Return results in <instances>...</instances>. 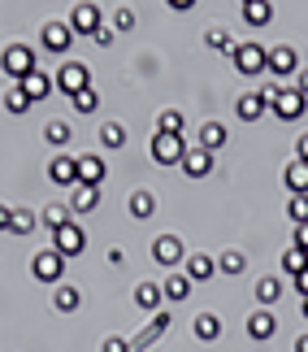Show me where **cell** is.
<instances>
[{
    "label": "cell",
    "instance_id": "cell-1",
    "mask_svg": "<svg viewBox=\"0 0 308 352\" xmlns=\"http://www.w3.org/2000/svg\"><path fill=\"white\" fill-rule=\"evenodd\" d=\"M230 61H235V70H239V74L257 78V74L270 70V48H265V44H252V39H248V44H235Z\"/></svg>",
    "mask_w": 308,
    "mask_h": 352
},
{
    "label": "cell",
    "instance_id": "cell-2",
    "mask_svg": "<svg viewBox=\"0 0 308 352\" xmlns=\"http://www.w3.org/2000/svg\"><path fill=\"white\" fill-rule=\"evenodd\" d=\"M182 157H187L182 135H165V131L152 135V161L156 166H182Z\"/></svg>",
    "mask_w": 308,
    "mask_h": 352
},
{
    "label": "cell",
    "instance_id": "cell-3",
    "mask_svg": "<svg viewBox=\"0 0 308 352\" xmlns=\"http://www.w3.org/2000/svg\"><path fill=\"white\" fill-rule=\"evenodd\" d=\"M0 65H5V74L9 78H22L26 74H35V48H26V44H9L5 48V57H0Z\"/></svg>",
    "mask_w": 308,
    "mask_h": 352
},
{
    "label": "cell",
    "instance_id": "cell-4",
    "mask_svg": "<svg viewBox=\"0 0 308 352\" xmlns=\"http://www.w3.org/2000/svg\"><path fill=\"white\" fill-rule=\"evenodd\" d=\"M52 83H57V91H65V96H78L83 87H91V74L83 61H65L57 74H52Z\"/></svg>",
    "mask_w": 308,
    "mask_h": 352
},
{
    "label": "cell",
    "instance_id": "cell-5",
    "mask_svg": "<svg viewBox=\"0 0 308 352\" xmlns=\"http://www.w3.org/2000/svg\"><path fill=\"white\" fill-rule=\"evenodd\" d=\"M31 274H35L39 283H61V274H65V256H61L57 248L35 252V256H31Z\"/></svg>",
    "mask_w": 308,
    "mask_h": 352
},
{
    "label": "cell",
    "instance_id": "cell-6",
    "mask_svg": "<svg viewBox=\"0 0 308 352\" xmlns=\"http://www.w3.org/2000/svg\"><path fill=\"white\" fill-rule=\"evenodd\" d=\"M83 243H87V235H83V226H78V222H65L61 231H52V248H57L65 261L83 252Z\"/></svg>",
    "mask_w": 308,
    "mask_h": 352
},
{
    "label": "cell",
    "instance_id": "cell-7",
    "mask_svg": "<svg viewBox=\"0 0 308 352\" xmlns=\"http://www.w3.org/2000/svg\"><path fill=\"white\" fill-rule=\"evenodd\" d=\"M182 256H187V252H182V239H178V235H156V239H152V261H156V265L174 270Z\"/></svg>",
    "mask_w": 308,
    "mask_h": 352
},
{
    "label": "cell",
    "instance_id": "cell-8",
    "mask_svg": "<svg viewBox=\"0 0 308 352\" xmlns=\"http://www.w3.org/2000/svg\"><path fill=\"white\" fill-rule=\"evenodd\" d=\"M70 26H74V35H87V39H91V35H96L100 26H104V22H100V9L91 5V0H83V5H74V13H70Z\"/></svg>",
    "mask_w": 308,
    "mask_h": 352
},
{
    "label": "cell",
    "instance_id": "cell-9",
    "mask_svg": "<svg viewBox=\"0 0 308 352\" xmlns=\"http://www.w3.org/2000/svg\"><path fill=\"white\" fill-rule=\"evenodd\" d=\"M278 335V318L270 314V309H257V314L248 318V340L252 344H270Z\"/></svg>",
    "mask_w": 308,
    "mask_h": 352
},
{
    "label": "cell",
    "instance_id": "cell-10",
    "mask_svg": "<svg viewBox=\"0 0 308 352\" xmlns=\"http://www.w3.org/2000/svg\"><path fill=\"white\" fill-rule=\"evenodd\" d=\"M169 327H174V318H169V314H152V322H148V327H143V331L135 335V340H130V352H143L148 344H156V340H161V335H165Z\"/></svg>",
    "mask_w": 308,
    "mask_h": 352
},
{
    "label": "cell",
    "instance_id": "cell-11",
    "mask_svg": "<svg viewBox=\"0 0 308 352\" xmlns=\"http://www.w3.org/2000/svg\"><path fill=\"white\" fill-rule=\"evenodd\" d=\"M48 179L57 183V187H78V157H52V166H48Z\"/></svg>",
    "mask_w": 308,
    "mask_h": 352
},
{
    "label": "cell",
    "instance_id": "cell-12",
    "mask_svg": "<svg viewBox=\"0 0 308 352\" xmlns=\"http://www.w3.org/2000/svg\"><path fill=\"white\" fill-rule=\"evenodd\" d=\"M304 104H308V96H300L296 87H283V96L274 100V113L283 118V122H296V118L304 113Z\"/></svg>",
    "mask_w": 308,
    "mask_h": 352
},
{
    "label": "cell",
    "instance_id": "cell-13",
    "mask_svg": "<svg viewBox=\"0 0 308 352\" xmlns=\"http://www.w3.org/2000/svg\"><path fill=\"white\" fill-rule=\"evenodd\" d=\"M70 44H74V26L70 22H48L44 26V48L48 52H65Z\"/></svg>",
    "mask_w": 308,
    "mask_h": 352
},
{
    "label": "cell",
    "instance_id": "cell-14",
    "mask_svg": "<svg viewBox=\"0 0 308 352\" xmlns=\"http://www.w3.org/2000/svg\"><path fill=\"white\" fill-rule=\"evenodd\" d=\"M296 70H300V57H296V48H287V44L270 48V74H274V78H283V74H296Z\"/></svg>",
    "mask_w": 308,
    "mask_h": 352
},
{
    "label": "cell",
    "instance_id": "cell-15",
    "mask_svg": "<svg viewBox=\"0 0 308 352\" xmlns=\"http://www.w3.org/2000/svg\"><path fill=\"white\" fill-rule=\"evenodd\" d=\"M182 170H187V179H204V174L213 170V153L209 148H187V157H182Z\"/></svg>",
    "mask_w": 308,
    "mask_h": 352
},
{
    "label": "cell",
    "instance_id": "cell-16",
    "mask_svg": "<svg viewBox=\"0 0 308 352\" xmlns=\"http://www.w3.org/2000/svg\"><path fill=\"white\" fill-rule=\"evenodd\" d=\"M104 174H109V166L96 157V153H87V157H78V183H87V187H100L104 183Z\"/></svg>",
    "mask_w": 308,
    "mask_h": 352
},
{
    "label": "cell",
    "instance_id": "cell-17",
    "mask_svg": "<svg viewBox=\"0 0 308 352\" xmlns=\"http://www.w3.org/2000/svg\"><path fill=\"white\" fill-rule=\"evenodd\" d=\"M191 331H196L200 344H217L222 340V318L217 314H196V327Z\"/></svg>",
    "mask_w": 308,
    "mask_h": 352
},
{
    "label": "cell",
    "instance_id": "cell-18",
    "mask_svg": "<svg viewBox=\"0 0 308 352\" xmlns=\"http://www.w3.org/2000/svg\"><path fill=\"white\" fill-rule=\"evenodd\" d=\"M52 87H57V83H52L48 74H39V70L22 78V91H26V96H31V104H39V100H48V96H52Z\"/></svg>",
    "mask_w": 308,
    "mask_h": 352
},
{
    "label": "cell",
    "instance_id": "cell-19",
    "mask_svg": "<svg viewBox=\"0 0 308 352\" xmlns=\"http://www.w3.org/2000/svg\"><path fill=\"white\" fill-rule=\"evenodd\" d=\"M213 274H217V261H213V256H204V252L187 256V278L191 283H209Z\"/></svg>",
    "mask_w": 308,
    "mask_h": 352
},
{
    "label": "cell",
    "instance_id": "cell-20",
    "mask_svg": "<svg viewBox=\"0 0 308 352\" xmlns=\"http://www.w3.org/2000/svg\"><path fill=\"white\" fill-rule=\"evenodd\" d=\"M126 209H130V218L148 222L152 213H156V200H152V192H143V187H135V192H130V200H126Z\"/></svg>",
    "mask_w": 308,
    "mask_h": 352
},
{
    "label": "cell",
    "instance_id": "cell-21",
    "mask_svg": "<svg viewBox=\"0 0 308 352\" xmlns=\"http://www.w3.org/2000/svg\"><path fill=\"white\" fill-rule=\"evenodd\" d=\"M161 300H165L161 283H139V287H135V305L148 309V314H161Z\"/></svg>",
    "mask_w": 308,
    "mask_h": 352
},
{
    "label": "cell",
    "instance_id": "cell-22",
    "mask_svg": "<svg viewBox=\"0 0 308 352\" xmlns=\"http://www.w3.org/2000/svg\"><path fill=\"white\" fill-rule=\"evenodd\" d=\"M283 179L291 187V196H308V161H291L283 170Z\"/></svg>",
    "mask_w": 308,
    "mask_h": 352
},
{
    "label": "cell",
    "instance_id": "cell-23",
    "mask_svg": "<svg viewBox=\"0 0 308 352\" xmlns=\"http://www.w3.org/2000/svg\"><path fill=\"white\" fill-rule=\"evenodd\" d=\"M96 205H100V187L78 183V187H74V196H70V209H74V213H91Z\"/></svg>",
    "mask_w": 308,
    "mask_h": 352
},
{
    "label": "cell",
    "instance_id": "cell-24",
    "mask_svg": "<svg viewBox=\"0 0 308 352\" xmlns=\"http://www.w3.org/2000/svg\"><path fill=\"white\" fill-rule=\"evenodd\" d=\"M161 292H165L169 305H178V300H187V296H191V278H187V274H169L165 283H161Z\"/></svg>",
    "mask_w": 308,
    "mask_h": 352
},
{
    "label": "cell",
    "instance_id": "cell-25",
    "mask_svg": "<svg viewBox=\"0 0 308 352\" xmlns=\"http://www.w3.org/2000/svg\"><path fill=\"white\" fill-rule=\"evenodd\" d=\"M235 109H239V118H244V122H257L265 109H270V104L261 100V91H248V96H239V104H235Z\"/></svg>",
    "mask_w": 308,
    "mask_h": 352
},
{
    "label": "cell",
    "instance_id": "cell-26",
    "mask_svg": "<svg viewBox=\"0 0 308 352\" xmlns=\"http://www.w3.org/2000/svg\"><path fill=\"white\" fill-rule=\"evenodd\" d=\"M270 18H274V5H270V0H248V5H244V22L248 26H265Z\"/></svg>",
    "mask_w": 308,
    "mask_h": 352
},
{
    "label": "cell",
    "instance_id": "cell-27",
    "mask_svg": "<svg viewBox=\"0 0 308 352\" xmlns=\"http://www.w3.org/2000/svg\"><path fill=\"white\" fill-rule=\"evenodd\" d=\"M248 270V256L239 252V248H230V252H222L217 256V274H230V278H239Z\"/></svg>",
    "mask_w": 308,
    "mask_h": 352
},
{
    "label": "cell",
    "instance_id": "cell-28",
    "mask_svg": "<svg viewBox=\"0 0 308 352\" xmlns=\"http://www.w3.org/2000/svg\"><path fill=\"white\" fill-rule=\"evenodd\" d=\"M278 296H283V283H278L274 274H265V278L257 283V305L270 309V305H278Z\"/></svg>",
    "mask_w": 308,
    "mask_h": 352
},
{
    "label": "cell",
    "instance_id": "cell-29",
    "mask_svg": "<svg viewBox=\"0 0 308 352\" xmlns=\"http://www.w3.org/2000/svg\"><path fill=\"white\" fill-rule=\"evenodd\" d=\"M52 305H57L61 314H74V309L83 305V296H78V287H70V283H61V287L52 292Z\"/></svg>",
    "mask_w": 308,
    "mask_h": 352
},
{
    "label": "cell",
    "instance_id": "cell-30",
    "mask_svg": "<svg viewBox=\"0 0 308 352\" xmlns=\"http://www.w3.org/2000/svg\"><path fill=\"white\" fill-rule=\"evenodd\" d=\"M222 144H226V126H222V122H204V126H200V148L217 153Z\"/></svg>",
    "mask_w": 308,
    "mask_h": 352
},
{
    "label": "cell",
    "instance_id": "cell-31",
    "mask_svg": "<svg viewBox=\"0 0 308 352\" xmlns=\"http://www.w3.org/2000/svg\"><path fill=\"white\" fill-rule=\"evenodd\" d=\"M283 270H287L291 278H296V274H304V270H308V252H304V248H296V243H291V248L283 252Z\"/></svg>",
    "mask_w": 308,
    "mask_h": 352
},
{
    "label": "cell",
    "instance_id": "cell-32",
    "mask_svg": "<svg viewBox=\"0 0 308 352\" xmlns=\"http://www.w3.org/2000/svg\"><path fill=\"white\" fill-rule=\"evenodd\" d=\"M35 226H39V218H35L31 209H13V222H9V231H13V235H31Z\"/></svg>",
    "mask_w": 308,
    "mask_h": 352
},
{
    "label": "cell",
    "instance_id": "cell-33",
    "mask_svg": "<svg viewBox=\"0 0 308 352\" xmlns=\"http://www.w3.org/2000/svg\"><path fill=\"white\" fill-rule=\"evenodd\" d=\"M5 109H9V113H26V109H31V96L22 91V83H13V87L5 91Z\"/></svg>",
    "mask_w": 308,
    "mask_h": 352
},
{
    "label": "cell",
    "instance_id": "cell-34",
    "mask_svg": "<svg viewBox=\"0 0 308 352\" xmlns=\"http://www.w3.org/2000/svg\"><path fill=\"white\" fill-rule=\"evenodd\" d=\"M70 100H74L78 113H96V109H100V91H96V87H83V91H78V96H70Z\"/></svg>",
    "mask_w": 308,
    "mask_h": 352
},
{
    "label": "cell",
    "instance_id": "cell-35",
    "mask_svg": "<svg viewBox=\"0 0 308 352\" xmlns=\"http://www.w3.org/2000/svg\"><path fill=\"white\" fill-rule=\"evenodd\" d=\"M100 144H104V148H122V144H126L122 122H104V126H100Z\"/></svg>",
    "mask_w": 308,
    "mask_h": 352
},
{
    "label": "cell",
    "instance_id": "cell-36",
    "mask_svg": "<svg viewBox=\"0 0 308 352\" xmlns=\"http://www.w3.org/2000/svg\"><path fill=\"white\" fill-rule=\"evenodd\" d=\"M156 131H165V135H182V113H178V109H161Z\"/></svg>",
    "mask_w": 308,
    "mask_h": 352
},
{
    "label": "cell",
    "instance_id": "cell-37",
    "mask_svg": "<svg viewBox=\"0 0 308 352\" xmlns=\"http://www.w3.org/2000/svg\"><path fill=\"white\" fill-rule=\"evenodd\" d=\"M44 140H48V144H57V148H61V144H70V122H61V118H57V122H48V126H44Z\"/></svg>",
    "mask_w": 308,
    "mask_h": 352
},
{
    "label": "cell",
    "instance_id": "cell-38",
    "mask_svg": "<svg viewBox=\"0 0 308 352\" xmlns=\"http://www.w3.org/2000/svg\"><path fill=\"white\" fill-rule=\"evenodd\" d=\"M44 222L52 226V231H61V226L70 222V209H65V205H48V209H44Z\"/></svg>",
    "mask_w": 308,
    "mask_h": 352
},
{
    "label": "cell",
    "instance_id": "cell-39",
    "mask_svg": "<svg viewBox=\"0 0 308 352\" xmlns=\"http://www.w3.org/2000/svg\"><path fill=\"white\" fill-rule=\"evenodd\" d=\"M287 218L296 222V226H300V222H308V196H291V205H287Z\"/></svg>",
    "mask_w": 308,
    "mask_h": 352
},
{
    "label": "cell",
    "instance_id": "cell-40",
    "mask_svg": "<svg viewBox=\"0 0 308 352\" xmlns=\"http://www.w3.org/2000/svg\"><path fill=\"white\" fill-rule=\"evenodd\" d=\"M204 39H209V48H217V52H235V44H230V35H226L222 26H213V31H209Z\"/></svg>",
    "mask_w": 308,
    "mask_h": 352
},
{
    "label": "cell",
    "instance_id": "cell-41",
    "mask_svg": "<svg viewBox=\"0 0 308 352\" xmlns=\"http://www.w3.org/2000/svg\"><path fill=\"white\" fill-rule=\"evenodd\" d=\"M135 26V9H117L113 13V31H130Z\"/></svg>",
    "mask_w": 308,
    "mask_h": 352
},
{
    "label": "cell",
    "instance_id": "cell-42",
    "mask_svg": "<svg viewBox=\"0 0 308 352\" xmlns=\"http://www.w3.org/2000/svg\"><path fill=\"white\" fill-rule=\"evenodd\" d=\"M91 39H96V44H100V48H109V44H113V31H109V26H100V31H96V35H91Z\"/></svg>",
    "mask_w": 308,
    "mask_h": 352
},
{
    "label": "cell",
    "instance_id": "cell-43",
    "mask_svg": "<svg viewBox=\"0 0 308 352\" xmlns=\"http://www.w3.org/2000/svg\"><path fill=\"white\" fill-rule=\"evenodd\" d=\"M100 352H130V344H126V340H104Z\"/></svg>",
    "mask_w": 308,
    "mask_h": 352
},
{
    "label": "cell",
    "instance_id": "cell-44",
    "mask_svg": "<svg viewBox=\"0 0 308 352\" xmlns=\"http://www.w3.org/2000/svg\"><path fill=\"white\" fill-rule=\"evenodd\" d=\"M296 248H304V252H308V222H300V226H296Z\"/></svg>",
    "mask_w": 308,
    "mask_h": 352
},
{
    "label": "cell",
    "instance_id": "cell-45",
    "mask_svg": "<svg viewBox=\"0 0 308 352\" xmlns=\"http://www.w3.org/2000/svg\"><path fill=\"white\" fill-rule=\"evenodd\" d=\"M296 91H300V96H308V70H296Z\"/></svg>",
    "mask_w": 308,
    "mask_h": 352
},
{
    "label": "cell",
    "instance_id": "cell-46",
    "mask_svg": "<svg viewBox=\"0 0 308 352\" xmlns=\"http://www.w3.org/2000/svg\"><path fill=\"white\" fill-rule=\"evenodd\" d=\"M296 161H308V135H300V140H296Z\"/></svg>",
    "mask_w": 308,
    "mask_h": 352
},
{
    "label": "cell",
    "instance_id": "cell-47",
    "mask_svg": "<svg viewBox=\"0 0 308 352\" xmlns=\"http://www.w3.org/2000/svg\"><path fill=\"white\" fill-rule=\"evenodd\" d=\"M9 222H13V209H9V205H0V231H9Z\"/></svg>",
    "mask_w": 308,
    "mask_h": 352
},
{
    "label": "cell",
    "instance_id": "cell-48",
    "mask_svg": "<svg viewBox=\"0 0 308 352\" xmlns=\"http://www.w3.org/2000/svg\"><path fill=\"white\" fill-rule=\"evenodd\" d=\"M296 292H300V300L308 296V270H304V274H296Z\"/></svg>",
    "mask_w": 308,
    "mask_h": 352
},
{
    "label": "cell",
    "instance_id": "cell-49",
    "mask_svg": "<svg viewBox=\"0 0 308 352\" xmlns=\"http://www.w3.org/2000/svg\"><path fill=\"white\" fill-rule=\"evenodd\" d=\"M196 0H169V9H191Z\"/></svg>",
    "mask_w": 308,
    "mask_h": 352
},
{
    "label": "cell",
    "instance_id": "cell-50",
    "mask_svg": "<svg viewBox=\"0 0 308 352\" xmlns=\"http://www.w3.org/2000/svg\"><path fill=\"white\" fill-rule=\"evenodd\" d=\"M296 352H308V331H304L300 340H296Z\"/></svg>",
    "mask_w": 308,
    "mask_h": 352
},
{
    "label": "cell",
    "instance_id": "cell-51",
    "mask_svg": "<svg viewBox=\"0 0 308 352\" xmlns=\"http://www.w3.org/2000/svg\"><path fill=\"white\" fill-rule=\"evenodd\" d=\"M300 314H304V322H308V296H304V300H300Z\"/></svg>",
    "mask_w": 308,
    "mask_h": 352
},
{
    "label": "cell",
    "instance_id": "cell-52",
    "mask_svg": "<svg viewBox=\"0 0 308 352\" xmlns=\"http://www.w3.org/2000/svg\"><path fill=\"white\" fill-rule=\"evenodd\" d=\"M239 5H248V0H239Z\"/></svg>",
    "mask_w": 308,
    "mask_h": 352
}]
</instances>
